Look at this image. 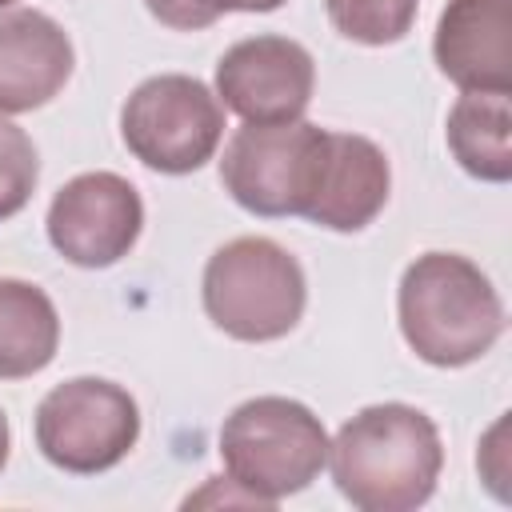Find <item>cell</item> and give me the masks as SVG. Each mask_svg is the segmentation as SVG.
I'll return each mask as SVG.
<instances>
[{
    "instance_id": "obj_16",
    "label": "cell",
    "mask_w": 512,
    "mask_h": 512,
    "mask_svg": "<svg viewBox=\"0 0 512 512\" xmlns=\"http://www.w3.org/2000/svg\"><path fill=\"white\" fill-rule=\"evenodd\" d=\"M40 180V156L32 136L0 116V220H12L36 192Z\"/></svg>"
},
{
    "instance_id": "obj_6",
    "label": "cell",
    "mask_w": 512,
    "mask_h": 512,
    "mask_svg": "<svg viewBox=\"0 0 512 512\" xmlns=\"http://www.w3.org/2000/svg\"><path fill=\"white\" fill-rule=\"evenodd\" d=\"M120 140L144 168L188 176L216 156L224 140V104L196 76H148L120 108Z\"/></svg>"
},
{
    "instance_id": "obj_21",
    "label": "cell",
    "mask_w": 512,
    "mask_h": 512,
    "mask_svg": "<svg viewBox=\"0 0 512 512\" xmlns=\"http://www.w3.org/2000/svg\"><path fill=\"white\" fill-rule=\"evenodd\" d=\"M8 4H16V0H0V8H8Z\"/></svg>"
},
{
    "instance_id": "obj_18",
    "label": "cell",
    "mask_w": 512,
    "mask_h": 512,
    "mask_svg": "<svg viewBox=\"0 0 512 512\" xmlns=\"http://www.w3.org/2000/svg\"><path fill=\"white\" fill-rule=\"evenodd\" d=\"M504 428H508V412L488 428V436L480 440V452H476V468L484 476V484L496 492V500H508V452H504Z\"/></svg>"
},
{
    "instance_id": "obj_14",
    "label": "cell",
    "mask_w": 512,
    "mask_h": 512,
    "mask_svg": "<svg viewBox=\"0 0 512 512\" xmlns=\"http://www.w3.org/2000/svg\"><path fill=\"white\" fill-rule=\"evenodd\" d=\"M444 140L452 160L484 180L508 184L512 180V104L508 92H460L448 112Z\"/></svg>"
},
{
    "instance_id": "obj_10",
    "label": "cell",
    "mask_w": 512,
    "mask_h": 512,
    "mask_svg": "<svg viewBox=\"0 0 512 512\" xmlns=\"http://www.w3.org/2000/svg\"><path fill=\"white\" fill-rule=\"evenodd\" d=\"M432 56L460 92H512V0H448Z\"/></svg>"
},
{
    "instance_id": "obj_12",
    "label": "cell",
    "mask_w": 512,
    "mask_h": 512,
    "mask_svg": "<svg viewBox=\"0 0 512 512\" xmlns=\"http://www.w3.org/2000/svg\"><path fill=\"white\" fill-rule=\"evenodd\" d=\"M388 188H392V168L380 144L356 132H332L320 192L304 220L328 232H360L384 212Z\"/></svg>"
},
{
    "instance_id": "obj_19",
    "label": "cell",
    "mask_w": 512,
    "mask_h": 512,
    "mask_svg": "<svg viewBox=\"0 0 512 512\" xmlns=\"http://www.w3.org/2000/svg\"><path fill=\"white\" fill-rule=\"evenodd\" d=\"M288 0H220V12H276Z\"/></svg>"
},
{
    "instance_id": "obj_7",
    "label": "cell",
    "mask_w": 512,
    "mask_h": 512,
    "mask_svg": "<svg viewBox=\"0 0 512 512\" xmlns=\"http://www.w3.org/2000/svg\"><path fill=\"white\" fill-rule=\"evenodd\" d=\"M36 448L48 464L72 476L116 468L140 440V404L128 388L104 376H72L36 404Z\"/></svg>"
},
{
    "instance_id": "obj_2",
    "label": "cell",
    "mask_w": 512,
    "mask_h": 512,
    "mask_svg": "<svg viewBox=\"0 0 512 512\" xmlns=\"http://www.w3.org/2000/svg\"><path fill=\"white\" fill-rule=\"evenodd\" d=\"M404 344L432 368H464L492 352L504 332V300L488 272L460 252L416 256L396 288Z\"/></svg>"
},
{
    "instance_id": "obj_1",
    "label": "cell",
    "mask_w": 512,
    "mask_h": 512,
    "mask_svg": "<svg viewBox=\"0 0 512 512\" xmlns=\"http://www.w3.org/2000/svg\"><path fill=\"white\" fill-rule=\"evenodd\" d=\"M336 492L360 512H412L432 500L444 444L428 412L384 400L348 416L328 440Z\"/></svg>"
},
{
    "instance_id": "obj_4",
    "label": "cell",
    "mask_w": 512,
    "mask_h": 512,
    "mask_svg": "<svg viewBox=\"0 0 512 512\" xmlns=\"http://www.w3.org/2000/svg\"><path fill=\"white\" fill-rule=\"evenodd\" d=\"M200 300L224 336L240 344H268L300 324L308 280L284 244L268 236H236L208 256Z\"/></svg>"
},
{
    "instance_id": "obj_8",
    "label": "cell",
    "mask_w": 512,
    "mask_h": 512,
    "mask_svg": "<svg viewBox=\"0 0 512 512\" xmlns=\"http://www.w3.org/2000/svg\"><path fill=\"white\" fill-rule=\"evenodd\" d=\"M48 244L76 268L120 264L144 232V200L116 172H80L48 204Z\"/></svg>"
},
{
    "instance_id": "obj_11",
    "label": "cell",
    "mask_w": 512,
    "mask_h": 512,
    "mask_svg": "<svg viewBox=\"0 0 512 512\" xmlns=\"http://www.w3.org/2000/svg\"><path fill=\"white\" fill-rule=\"evenodd\" d=\"M72 68V40L48 12H0V116L44 108L60 96Z\"/></svg>"
},
{
    "instance_id": "obj_15",
    "label": "cell",
    "mask_w": 512,
    "mask_h": 512,
    "mask_svg": "<svg viewBox=\"0 0 512 512\" xmlns=\"http://www.w3.org/2000/svg\"><path fill=\"white\" fill-rule=\"evenodd\" d=\"M332 28L364 48L400 44L420 12V0H324Z\"/></svg>"
},
{
    "instance_id": "obj_9",
    "label": "cell",
    "mask_w": 512,
    "mask_h": 512,
    "mask_svg": "<svg viewBox=\"0 0 512 512\" xmlns=\"http://www.w3.org/2000/svg\"><path fill=\"white\" fill-rule=\"evenodd\" d=\"M312 88L316 60L292 36H244L216 60V100L244 124L300 120L312 104Z\"/></svg>"
},
{
    "instance_id": "obj_17",
    "label": "cell",
    "mask_w": 512,
    "mask_h": 512,
    "mask_svg": "<svg viewBox=\"0 0 512 512\" xmlns=\"http://www.w3.org/2000/svg\"><path fill=\"white\" fill-rule=\"evenodd\" d=\"M144 8L164 28H176V32H200V28H212L224 16L220 0H144Z\"/></svg>"
},
{
    "instance_id": "obj_20",
    "label": "cell",
    "mask_w": 512,
    "mask_h": 512,
    "mask_svg": "<svg viewBox=\"0 0 512 512\" xmlns=\"http://www.w3.org/2000/svg\"><path fill=\"white\" fill-rule=\"evenodd\" d=\"M8 448H12V428H8V416H4V408H0V472H4V464H8Z\"/></svg>"
},
{
    "instance_id": "obj_3",
    "label": "cell",
    "mask_w": 512,
    "mask_h": 512,
    "mask_svg": "<svg viewBox=\"0 0 512 512\" xmlns=\"http://www.w3.org/2000/svg\"><path fill=\"white\" fill-rule=\"evenodd\" d=\"M220 460L256 508H276L324 472L328 432L320 416L292 396H252L224 416Z\"/></svg>"
},
{
    "instance_id": "obj_13",
    "label": "cell",
    "mask_w": 512,
    "mask_h": 512,
    "mask_svg": "<svg viewBox=\"0 0 512 512\" xmlns=\"http://www.w3.org/2000/svg\"><path fill=\"white\" fill-rule=\"evenodd\" d=\"M60 348V316L52 296L20 276H0V380L44 372Z\"/></svg>"
},
{
    "instance_id": "obj_5",
    "label": "cell",
    "mask_w": 512,
    "mask_h": 512,
    "mask_svg": "<svg viewBox=\"0 0 512 512\" xmlns=\"http://www.w3.org/2000/svg\"><path fill=\"white\" fill-rule=\"evenodd\" d=\"M328 136L312 120L240 124L220 156L224 192L252 216H308L328 164Z\"/></svg>"
}]
</instances>
